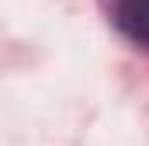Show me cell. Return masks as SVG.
<instances>
[{"label": "cell", "instance_id": "obj_1", "mask_svg": "<svg viewBox=\"0 0 149 146\" xmlns=\"http://www.w3.org/2000/svg\"><path fill=\"white\" fill-rule=\"evenodd\" d=\"M118 25L132 42L149 45V0H118Z\"/></svg>", "mask_w": 149, "mask_h": 146}]
</instances>
